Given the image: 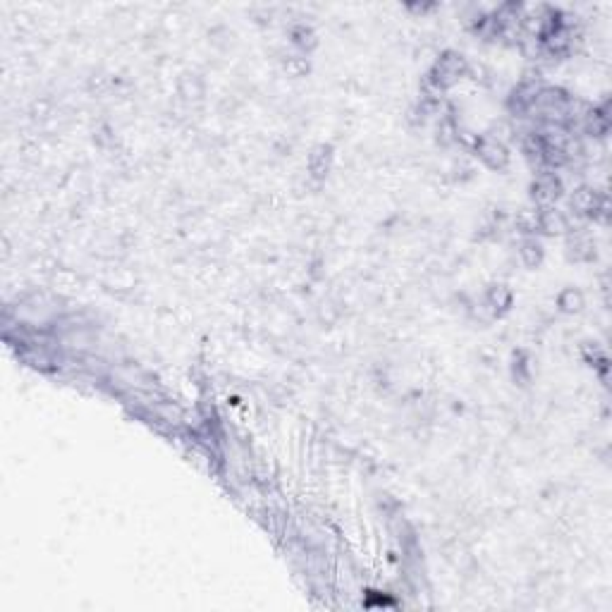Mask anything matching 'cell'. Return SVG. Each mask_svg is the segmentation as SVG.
I'll use <instances>...</instances> for the list:
<instances>
[{"mask_svg":"<svg viewBox=\"0 0 612 612\" xmlns=\"http://www.w3.org/2000/svg\"><path fill=\"white\" fill-rule=\"evenodd\" d=\"M469 72V65H466V60L459 56V53H442V56L435 60V65L431 68V72H428V80H431L435 87H440L442 91L450 89L452 84H457L462 77Z\"/></svg>","mask_w":612,"mask_h":612,"instance_id":"obj_1","label":"cell"},{"mask_svg":"<svg viewBox=\"0 0 612 612\" xmlns=\"http://www.w3.org/2000/svg\"><path fill=\"white\" fill-rule=\"evenodd\" d=\"M562 196V180L553 170H543L536 175L531 185V199L538 208H550Z\"/></svg>","mask_w":612,"mask_h":612,"instance_id":"obj_2","label":"cell"},{"mask_svg":"<svg viewBox=\"0 0 612 612\" xmlns=\"http://www.w3.org/2000/svg\"><path fill=\"white\" fill-rule=\"evenodd\" d=\"M476 154L478 158L486 163L488 168H493V170H502V168H507V163H510V151H507L505 142H500V139L490 135H483L476 139Z\"/></svg>","mask_w":612,"mask_h":612,"instance_id":"obj_3","label":"cell"},{"mask_svg":"<svg viewBox=\"0 0 612 612\" xmlns=\"http://www.w3.org/2000/svg\"><path fill=\"white\" fill-rule=\"evenodd\" d=\"M538 230H543V232L548 235H560L565 232V230H569V218L562 213V211H557L555 206H550V208H538Z\"/></svg>","mask_w":612,"mask_h":612,"instance_id":"obj_4","label":"cell"},{"mask_svg":"<svg viewBox=\"0 0 612 612\" xmlns=\"http://www.w3.org/2000/svg\"><path fill=\"white\" fill-rule=\"evenodd\" d=\"M512 304V294L507 287H502V285H493V287L486 292V306L490 311V316H498V313L507 311V306Z\"/></svg>","mask_w":612,"mask_h":612,"instance_id":"obj_5","label":"cell"},{"mask_svg":"<svg viewBox=\"0 0 612 612\" xmlns=\"http://www.w3.org/2000/svg\"><path fill=\"white\" fill-rule=\"evenodd\" d=\"M330 166H332V149L330 146H318L308 156V173L313 177H325L330 173Z\"/></svg>","mask_w":612,"mask_h":612,"instance_id":"obj_6","label":"cell"},{"mask_svg":"<svg viewBox=\"0 0 612 612\" xmlns=\"http://www.w3.org/2000/svg\"><path fill=\"white\" fill-rule=\"evenodd\" d=\"M557 306H560L562 311H567V313H577V311L584 308V294H581L579 289H574V287H567L565 292L557 296Z\"/></svg>","mask_w":612,"mask_h":612,"instance_id":"obj_7","label":"cell"},{"mask_svg":"<svg viewBox=\"0 0 612 612\" xmlns=\"http://www.w3.org/2000/svg\"><path fill=\"white\" fill-rule=\"evenodd\" d=\"M289 39H292V44L296 48H301V51H311V48L316 46V34H313L311 27H306V24H296V27H292Z\"/></svg>","mask_w":612,"mask_h":612,"instance_id":"obj_8","label":"cell"},{"mask_svg":"<svg viewBox=\"0 0 612 612\" xmlns=\"http://www.w3.org/2000/svg\"><path fill=\"white\" fill-rule=\"evenodd\" d=\"M519 256H522L524 266H529V268H536V266L543 261V246L538 244L536 239H524L522 242V249H519Z\"/></svg>","mask_w":612,"mask_h":612,"instance_id":"obj_9","label":"cell"},{"mask_svg":"<svg viewBox=\"0 0 612 612\" xmlns=\"http://www.w3.org/2000/svg\"><path fill=\"white\" fill-rule=\"evenodd\" d=\"M201 91H204V87H201V82H199L196 77L187 75L185 80H182V94H185L187 99H199V96H201Z\"/></svg>","mask_w":612,"mask_h":612,"instance_id":"obj_10","label":"cell"},{"mask_svg":"<svg viewBox=\"0 0 612 612\" xmlns=\"http://www.w3.org/2000/svg\"><path fill=\"white\" fill-rule=\"evenodd\" d=\"M285 70H287L289 75H301V72L308 70V63H306V58H301V56H287V60H285Z\"/></svg>","mask_w":612,"mask_h":612,"instance_id":"obj_11","label":"cell"}]
</instances>
